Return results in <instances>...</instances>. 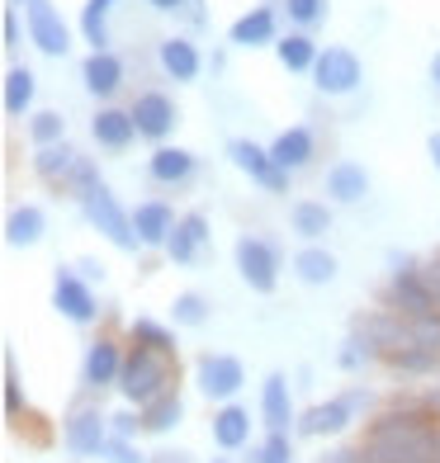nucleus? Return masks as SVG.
I'll return each instance as SVG.
<instances>
[{"label":"nucleus","mask_w":440,"mask_h":463,"mask_svg":"<svg viewBox=\"0 0 440 463\" xmlns=\"http://www.w3.org/2000/svg\"><path fill=\"white\" fill-rule=\"evenodd\" d=\"M440 449V416L431 402H393L365 426L360 458L365 463H426Z\"/></svg>","instance_id":"nucleus-1"},{"label":"nucleus","mask_w":440,"mask_h":463,"mask_svg":"<svg viewBox=\"0 0 440 463\" xmlns=\"http://www.w3.org/2000/svg\"><path fill=\"white\" fill-rule=\"evenodd\" d=\"M72 199H76V208H81V218H86L114 250H129V256H133V250H142L138 232H133V208L119 203V194L110 189V180L100 175L95 156H81L76 180H72Z\"/></svg>","instance_id":"nucleus-2"},{"label":"nucleus","mask_w":440,"mask_h":463,"mask_svg":"<svg viewBox=\"0 0 440 463\" xmlns=\"http://www.w3.org/2000/svg\"><path fill=\"white\" fill-rule=\"evenodd\" d=\"M180 388V360L176 354H161L152 345H129V360H123V373H119V397L129 407H147L157 402L161 392Z\"/></svg>","instance_id":"nucleus-3"},{"label":"nucleus","mask_w":440,"mask_h":463,"mask_svg":"<svg viewBox=\"0 0 440 463\" xmlns=\"http://www.w3.org/2000/svg\"><path fill=\"white\" fill-rule=\"evenodd\" d=\"M384 307H393L397 317H426L435 307V293L426 279V260L388 250V279H384Z\"/></svg>","instance_id":"nucleus-4"},{"label":"nucleus","mask_w":440,"mask_h":463,"mask_svg":"<svg viewBox=\"0 0 440 463\" xmlns=\"http://www.w3.org/2000/svg\"><path fill=\"white\" fill-rule=\"evenodd\" d=\"M374 407V392L365 383H350L341 397H327V402H312L303 416H299V426H293V435H303V439H337L346 435L355 420H360L365 411Z\"/></svg>","instance_id":"nucleus-5"},{"label":"nucleus","mask_w":440,"mask_h":463,"mask_svg":"<svg viewBox=\"0 0 440 463\" xmlns=\"http://www.w3.org/2000/svg\"><path fill=\"white\" fill-rule=\"evenodd\" d=\"M233 260H237V275L251 293H261V298H270V293L280 288V275H284V256L280 246L270 237H256V232H242L237 246H233Z\"/></svg>","instance_id":"nucleus-6"},{"label":"nucleus","mask_w":440,"mask_h":463,"mask_svg":"<svg viewBox=\"0 0 440 463\" xmlns=\"http://www.w3.org/2000/svg\"><path fill=\"white\" fill-rule=\"evenodd\" d=\"M195 388L214 407L237 402V392L246 388V364L237 360V354H227V350H204L195 360Z\"/></svg>","instance_id":"nucleus-7"},{"label":"nucleus","mask_w":440,"mask_h":463,"mask_svg":"<svg viewBox=\"0 0 440 463\" xmlns=\"http://www.w3.org/2000/svg\"><path fill=\"white\" fill-rule=\"evenodd\" d=\"M53 312L72 326H95L100 322V293L91 279H81L76 265H57L53 275Z\"/></svg>","instance_id":"nucleus-8"},{"label":"nucleus","mask_w":440,"mask_h":463,"mask_svg":"<svg viewBox=\"0 0 440 463\" xmlns=\"http://www.w3.org/2000/svg\"><path fill=\"white\" fill-rule=\"evenodd\" d=\"M110 439H114V430H110V411L104 407L81 402V407L67 411V420H62V449L72 458H104Z\"/></svg>","instance_id":"nucleus-9"},{"label":"nucleus","mask_w":440,"mask_h":463,"mask_svg":"<svg viewBox=\"0 0 440 463\" xmlns=\"http://www.w3.org/2000/svg\"><path fill=\"white\" fill-rule=\"evenodd\" d=\"M227 161H233L251 184H261L265 194H289V184H293V175L270 156V146H261L256 137H233L227 142Z\"/></svg>","instance_id":"nucleus-10"},{"label":"nucleus","mask_w":440,"mask_h":463,"mask_svg":"<svg viewBox=\"0 0 440 463\" xmlns=\"http://www.w3.org/2000/svg\"><path fill=\"white\" fill-rule=\"evenodd\" d=\"M123 360H129V345H123L119 335H110V331L91 335L86 354H81V388H86V392H110V388H119Z\"/></svg>","instance_id":"nucleus-11"},{"label":"nucleus","mask_w":440,"mask_h":463,"mask_svg":"<svg viewBox=\"0 0 440 463\" xmlns=\"http://www.w3.org/2000/svg\"><path fill=\"white\" fill-rule=\"evenodd\" d=\"M365 86V61L350 48H322L318 67H312V90L327 99H346Z\"/></svg>","instance_id":"nucleus-12"},{"label":"nucleus","mask_w":440,"mask_h":463,"mask_svg":"<svg viewBox=\"0 0 440 463\" xmlns=\"http://www.w3.org/2000/svg\"><path fill=\"white\" fill-rule=\"evenodd\" d=\"M129 109H133V123H138V137L152 142V146L171 142V133L180 128V104L166 90H138Z\"/></svg>","instance_id":"nucleus-13"},{"label":"nucleus","mask_w":440,"mask_h":463,"mask_svg":"<svg viewBox=\"0 0 440 463\" xmlns=\"http://www.w3.org/2000/svg\"><path fill=\"white\" fill-rule=\"evenodd\" d=\"M24 24H29V43L43 57L62 61L72 52V24L62 19V10L53 5V0H29V5H24Z\"/></svg>","instance_id":"nucleus-14"},{"label":"nucleus","mask_w":440,"mask_h":463,"mask_svg":"<svg viewBox=\"0 0 440 463\" xmlns=\"http://www.w3.org/2000/svg\"><path fill=\"white\" fill-rule=\"evenodd\" d=\"M157 67L166 80H176V86H190V80H199L204 71V52L190 33H166L157 43Z\"/></svg>","instance_id":"nucleus-15"},{"label":"nucleus","mask_w":440,"mask_h":463,"mask_svg":"<svg viewBox=\"0 0 440 463\" xmlns=\"http://www.w3.org/2000/svg\"><path fill=\"white\" fill-rule=\"evenodd\" d=\"M227 43L233 48H275L280 43V10L270 5H251L246 14H237L227 24Z\"/></svg>","instance_id":"nucleus-16"},{"label":"nucleus","mask_w":440,"mask_h":463,"mask_svg":"<svg viewBox=\"0 0 440 463\" xmlns=\"http://www.w3.org/2000/svg\"><path fill=\"white\" fill-rule=\"evenodd\" d=\"M208 241H214V222H208V213H199V208H190V213H180L171 241H166V260L171 265H195Z\"/></svg>","instance_id":"nucleus-17"},{"label":"nucleus","mask_w":440,"mask_h":463,"mask_svg":"<svg viewBox=\"0 0 440 463\" xmlns=\"http://www.w3.org/2000/svg\"><path fill=\"white\" fill-rule=\"evenodd\" d=\"M33 175L38 184L57 189V194H72V180H76V165H81V152L72 142H57V146H33Z\"/></svg>","instance_id":"nucleus-18"},{"label":"nucleus","mask_w":440,"mask_h":463,"mask_svg":"<svg viewBox=\"0 0 440 463\" xmlns=\"http://www.w3.org/2000/svg\"><path fill=\"white\" fill-rule=\"evenodd\" d=\"M81 86H86V95H95L100 104H114V95L123 90V57L114 48L86 52V61H81Z\"/></svg>","instance_id":"nucleus-19"},{"label":"nucleus","mask_w":440,"mask_h":463,"mask_svg":"<svg viewBox=\"0 0 440 463\" xmlns=\"http://www.w3.org/2000/svg\"><path fill=\"white\" fill-rule=\"evenodd\" d=\"M91 142L100 152H129L138 142V123H133V109H119V104H100L91 114Z\"/></svg>","instance_id":"nucleus-20"},{"label":"nucleus","mask_w":440,"mask_h":463,"mask_svg":"<svg viewBox=\"0 0 440 463\" xmlns=\"http://www.w3.org/2000/svg\"><path fill=\"white\" fill-rule=\"evenodd\" d=\"M176 222H180V213H176L166 199H142V203H133V232H138L142 250H166Z\"/></svg>","instance_id":"nucleus-21"},{"label":"nucleus","mask_w":440,"mask_h":463,"mask_svg":"<svg viewBox=\"0 0 440 463\" xmlns=\"http://www.w3.org/2000/svg\"><path fill=\"white\" fill-rule=\"evenodd\" d=\"M147 175H152L157 184H166V189H180V184H190L199 175V156L190 152V146L161 142L157 152L147 156Z\"/></svg>","instance_id":"nucleus-22"},{"label":"nucleus","mask_w":440,"mask_h":463,"mask_svg":"<svg viewBox=\"0 0 440 463\" xmlns=\"http://www.w3.org/2000/svg\"><path fill=\"white\" fill-rule=\"evenodd\" d=\"M251 407H242V402H223V407H214V420H208V435H214V445L223 449V454H242V449H251Z\"/></svg>","instance_id":"nucleus-23"},{"label":"nucleus","mask_w":440,"mask_h":463,"mask_svg":"<svg viewBox=\"0 0 440 463\" xmlns=\"http://www.w3.org/2000/svg\"><path fill=\"white\" fill-rule=\"evenodd\" d=\"M261 426L265 430H293L299 411H293V392H289V373H265L261 383Z\"/></svg>","instance_id":"nucleus-24"},{"label":"nucleus","mask_w":440,"mask_h":463,"mask_svg":"<svg viewBox=\"0 0 440 463\" xmlns=\"http://www.w3.org/2000/svg\"><path fill=\"white\" fill-rule=\"evenodd\" d=\"M270 156H275L289 175H299L312 165V156H318V133H312L308 123H293V128L270 137Z\"/></svg>","instance_id":"nucleus-25"},{"label":"nucleus","mask_w":440,"mask_h":463,"mask_svg":"<svg viewBox=\"0 0 440 463\" xmlns=\"http://www.w3.org/2000/svg\"><path fill=\"white\" fill-rule=\"evenodd\" d=\"M322 194H327V203H341V208L360 203L369 194V171L360 161H337L322 180Z\"/></svg>","instance_id":"nucleus-26"},{"label":"nucleus","mask_w":440,"mask_h":463,"mask_svg":"<svg viewBox=\"0 0 440 463\" xmlns=\"http://www.w3.org/2000/svg\"><path fill=\"white\" fill-rule=\"evenodd\" d=\"M289 269H293V279H299V284H308V288H327L331 279H337L341 260L331 256L322 241H312V246H299V250H293Z\"/></svg>","instance_id":"nucleus-27"},{"label":"nucleus","mask_w":440,"mask_h":463,"mask_svg":"<svg viewBox=\"0 0 440 463\" xmlns=\"http://www.w3.org/2000/svg\"><path fill=\"white\" fill-rule=\"evenodd\" d=\"M275 57H280V67H284V71H293V76H312V67H318L322 48H318V38H312V33L289 29V33H280Z\"/></svg>","instance_id":"nucleus-28"},{"label":"nucleus","mask_w":440,"mask_h":463,"mask_svg":"<svg viewBox=\"0 0 440 463\" xmlns=\"http://www.w3.org/2000/svg\"><path fill=\"white\" fill-rule=\"evenodd\" d=\"M289 227H293V237H299L303 246L327 241V232H331V203L327 199H299V203L289 208Z\"/></svg>","instance_id":"nucleus-29"},{"label":"nucleus","mask_w":440,"mask_h":463,"mask_svg":"<svg viewBox=\"0 0 440 463\" xmlns=\"http://www.w3.org/2000/svg\"><path fill=\"white\" fill-rule=\"evenodd\" d=\"M48 232V213L38 203H14L5 213V241L10 246H38Z\"/></svg>","instance_id":"nucleus-30"},{"label":"nucleus","mask_w":440,"mask_h":463,"mask_svg":"<svg viewBox=\"0 0 440 463\" xmlns=\"http://www.w3.org/2000/svg\"><path fill=\"white\" fill-rule=\"evenodd\" d=\"M119 0H86L76 14V33H81V43H91V52L100 48H110V14H114Z\"/></svg>","instance_id":"nucleus-31"},{"label":"nucleus","mask_w":440,"mask_h":463,"mask_svg":"<svg viewBox=\"0 0 440 463\" xmlns=\"http://www.w3.org/2000/svg\"><path fill=\"white\" fill-rule=\"evenodd\" d=\"M180 420H185V397H180V388H171L157 402L142 407V435H171Z\"/></svg>","instance_id":"nucleus-32"},{"label":"nucleus","mask_w":440,"mask_h":463,"mask_svg":"<svg viewBox=\"0 0 440 463\" xmlns=\"http://www.w3.org/2000/svg\"><path fill=\"white\" fill-rule=\"evenodd\" d=\"M176 322H157V317H133L129 322V345H152L161 354H176L180 360V341H176Z\"/></svg>","instance_id":"nucleus-33"},{"label":"nucleus","mask_w":440,"mask_h":463,"mask_svg":"<svg viewBox=\"0 0 440 463\" xmlns=\"http://www.w3.org/2000/svg\"><path fill=\"white\" fill-rule=\"evenodd\" d=\"M33 95H38V76L14 61V67L5 71V114L10 118H29L33 114Z\"/></svg>","instance_id":"nucleus-34"},{"label":"nucleus","mask_w":440,"mask_h":463,"mask_svg":"<svg viewBox=\"0 0 440 463\" xmlns=\"http://www.w3.org/2000/svg\"><path fill=\"white\" fill-rule=\"evenodd\" d=\"M208 317H214V303H208L199 288L176 293V303H171V322H176L180 331H199V326H208Z\"/></svg>","instance_id":"nucleus-35"},{"label":"nucleus","mask_w":440,"mask_h":463,"mask_svg":"<svg viewBox=\"0 0 440 463\" xmlns=\"http://www.w3.org/2000/svg\"><path fill=\"white\" fill-rule=\"evenodd\" d=\"M280 14L289 19V29H322L327 24V14H331V0H280Z\"/></svg>","instance_id":"nucleus-36"},{"label":"nucleus","mask_w":440,"mask_h":463,"mask_svg":"<svg viewBox=\"0 0 440 463\" xmlns=\"http://www.w3.org/2000/svg\"><path fill=\"white\" fill-rule=\"evenodd\" d=\"M24 128H29V142H33V146L67 142V118H62V109H33Z\"/></svg>","instance_id":"nucleus-37"},{"label":"nucleus","mask_w":440,"mask_h":463,"mask_svg":"<svg viewBox=\"0 0 440 463\" xmlns=\"http://www.w3.org/2000/svg\"><path fill=\"white\" fill-rule=\"evenodd\" d=\"M369 364H379V360H374V345L350 326L346 341H341V350H337V369H341V373H365Z\"/></svg>","instance_id":"nucleus-38"},{"label":"nucleus","mask_w":440,"mask_h":463,"mask_svg":"<svg viewBox=\"0 0 440 463\" xmlns=\"http://www.w3.org/2000/svg\"><path fill=\"white\" fill-rule=\"evenodd\" d=\"M0 397H5V416H10V420L29 416V392H24V378H19V364H14L10 350H5V378H0Z\"/></svg>","instance_id":"nucleus-39"},{"label":"nucleus","mask_w":440,"mask_h":463,"mask_svg":"<svg viewBox=\"0 0 440 463\" xmlns=\"http://www.w3.org/2000/svg\"><path fill=\"white\" fill-rule=\"evenodd\" d=\"M24 33H29V24H19V10L5 5V14H0V48L19 52V48H24Z\"/></svg>","instance_id":"nucleus-40"},{"label":"nucleus","mask_w":440,"mask_h":463,"mask_svg":"<svg viewBox=\"0 0 440 463\" xmlns=\"http://www.w3.org/2000/svg\"><path fill=\"white\" fill-rule=\"evenodd\" d=\"M110 430L123 435V439H138V435H142V407H129V402H123L119 411H110Z\"/></svg>","instance_id":"nucleus-41"},{"label":"nucleus","mask_w":440,"mask_h":463,"mask_svg":"<svg viewBox=\"0 0 440 463\" xmlns=\"http://www.w3.org/2000/svg\"><path fill=\"white\" fill-rule=\"evenodd\" d=\"M100 463H147V454L138 449V439H123V435H114L110 445H104V458Z\"/></svg>","instance_id":"nucleus-42"},{"label":"nucleus","mask_w":440,"mask_h":463,"mask_svg":"<svg viewBox=\"0 0 440 463\" xmlns=\"http://www.w3.org/2000/svg\"><path fill=\"white\" fill-rule=\"evenodd\" d=\"M318 463H365V458H360V445H341V449H331V454H322Z\"/></svg>","instance_id":"nucleus-43"},{"label":"nucleus","mask_w":440,"mask_h":463,"mask_svg":"<svg viewBox=\"0 0 440 463\" xmlns=\"http://www.w3.org/2000/svg\"><path fill=\"white\" fill-rule=\"evenodd\" d=\"M76 269H81V279H91V284H104V265H100L95 256H81V260H76Z\"/></svg>","instance_id":"nucleus-44"},{"label":"nucleus","mask_w":440,"mask_h":463,"mask_svg":"<svg viewBox=\"0 0 440 463\" xmlns=\"http://www.w3.org/2000/svg\"><path fill=\"white\" fill-rule=\"evenodd\" d=\"M426 279H431V293H435V307H440V250L426 260Z\"/></svg>","instance_id":"nucleus-45"},{"label":"nucleus","mask_w":440,"mask_h":463,"mask_svg":"<svg viewBox=\"0 0 440 463\" xmlns=\"http://www.w3.org/2000/svg\"><path fill=\"white\" fill-rule=\"evenodd\" d=\"M147 5H152L157 14H185V5H190V0H147Z\"/></svg>","instance_id":"nucleus-46"},{"label":"nucleus","mask_w":440,"mask_h":463,"mask_svg":"<svg viewBox=\"0 0 440 463\" xmlns=\"http://www.w3.org/2000/svg\"><path fill=\"white\" fill-rule=\"evenodd\" d=\"M185 14H190V24H195V29H204V24H208V14H204V0H190V5H185Z\"/></svg>","instance_id":"nucleus-47"},{"label":"nucleus","mask_w":440,"mask_h":463,"mask_svg":"<svg viewBox=\"0 0 440 463\" xmlns=\"http://www.w3.org/2000/svg\"><path fill=\"white\" fill-rule=\"evenodd\" d=\"M426 152H431V165L440 171V133H431V137H426Z\"/></svg>","instance_id":"nucleus-48"},{"label":"nucleus","mask_w":440,"mask_h":463,"mask_svg":"<svg viewBox=\"0 0 440 463\" xmlns=\"http://www.w3.org/2000/svg\"><path fill=\"white\" fill-rule=\"evenodd\" d=\"M242 463H265V449H261V445H251V449H242Z\"/></svg>","instance_id":"nucleus-49"},{"label":"nucleus","mask_w":440,"mask_h":463,"mask_svg":"<svg viewBox=\"0 0 440 463\" xmlns=\"http://www.w3.org/2000/svg\"><path fill=\"white\" fill-rule=\"evenodd\" d=\"M431 86H435V90H440V52H435V57H431Z\"/></svg>","instance_id":"nucleus-50"},{"label":"nucleus","mask_w":440,"mask_h":463,"mask_svg":"<svg viewBox=\"0 0 440 463\" xmlns=\"http://www.w3.org/2000/svg\"><path fill=\"white\" fill-rule=\"evenodd\" d=\"M426 402H431V411H435V416H440V383H435V388H431V392H426Z\"/></svg>","instance_id":"nucleus-51"},{"label":"nucleus","mask_w":440,"mask_h":463,"mask_svg":"<svg viewBox=\"0 0 440 463\" xmlns=\"http://www.w3.org/2000/svg\"><path fill=\"white\" fill-rule=\"evenodd\" d=\"M185 458H190V454H180V449L176 454H161V463H185Z\"/></svg>","instance_id":"nucleus-52"},{"label":"nucleus","mask_w":440,"mask_h":463,"mask_svg":"<svg viewBox=\"0 0 440 463\" xmlns=\"http://www.w3.org/2000/svg\"><path fill=\"white\" fill-rule=\"evenodd\" d=\"M10 5H14V10H24V5H29V0H10Z\"/></svg>","instance_id":"nucleus-53"},{"label":"nucleus","mask_w":440,"mask_h":463,"mask_svg":"<svg viewBox=\"0 0 440 463\" xmlns=\"http://www.w3.org/2000/svg\"><path fill=\"white\" fill-rule=\"evenodd\" d=\"M426 463H440V449H435V454H431V458H426Z\"/></svg>","instance_id":"nucleus-54"},{"label":"nucleus","mask_w":440,"mask_h":463,"mask_svg":"<svg viewBox=\"0 0 440 463\" xmlns=\"http://www.w3.org/2000/svg\"><path fill=\"white\" fill-rule=\"evenodd\" d=\"M214 463H227V458H214Z\"/></svg>","instance_id":"nucleus-55"}]
</instances>
